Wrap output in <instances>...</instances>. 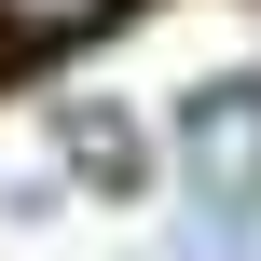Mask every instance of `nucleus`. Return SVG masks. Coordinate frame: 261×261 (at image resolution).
<instances>
[{"label":"nucleus","instance_id":"nucleus-1","mask_svg":"<svg viewBox=\"0 0 261 261\" xmlns=\"http://www.w3.org/2000/svg\"><path fill=\"white\" fill-rule=\"evenodd\" d=\"M179 179L193 206H261V69L179 96Z\"/></svg>","mask_w":261,"mask_h":261},{"label":"nucleus","instance_id":"nucleus-2","mask_svg":"<svg viewBox=\"0 0 261 261\" xmlns=\"http://www.w3.org/2000/svg\"><path fill=\"white\" fill-rule=\"evenodd\" d=\"M55 151H83V179H110V193L138 179V124L124 110H55Z\"/></svg>","mask_w":261,"mask_h":261},{"label":"nucleus","instance_id":"nucleus-3","mask_svg":"<svg viewBox=\"0 0 261 261\" xmlns=\"http://www.w3.org/2000/svg\"><path fill=\"white\" fill-rule=\"evenodd\" d=\"M124 0H0V41H69V28H110Z\"/></svg>","mask_w":261,"mask_h":261}]
</instances>
